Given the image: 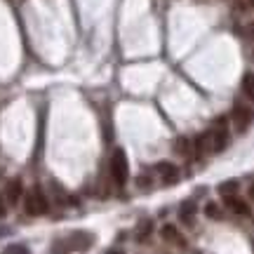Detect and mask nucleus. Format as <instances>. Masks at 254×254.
<instances>
[{"instance_id": "f257e3e1", "label": "nucleus", "mask_w": 254, "mask_h": 254, "mask_svg": "<svg viewBox=\"0 0 254 254\" xmlns=\"http://www.w3.org/2000/svg\"><path fill=\"white\" fill-rule=\"evenodd\" d=\"M24 207H26V214H31V217L47 214L50 202H47V198H45V193H42L40 186H33V189L26 193V198H24Z\"/></svg>"}, {"instance_id": "f03ea898", "label": "nucleus", "mask_w": 254, "mask_h": 254, "mask_svg": "<svg viewBox=\"0 0 254 254\" xmlns=\"http://www.w3.org/2000/svg\"><path fill=\"white\" fill-rule=\"evenodd\" d=\"M111 177L116 186H125L127 177H129V165H127V156L123 148H116L111 156Z\"/></svg>"}, {"instance_id": "7ed1b4c3", "label": "nucleus", "mask_w": 254, "mask_h": 254, "mask_svg": "<svg viewBox=\"0 0 254 254\" xmlns=\"http://www.w3.org/2000/svg\"><path fill=\"white\" fill-rule=\"evenodd\" d=\"M226 123H228V120L222 116L214 123V127H212V132H210V144H212V151H214V153L226 151L228 141H231V137H228V125H226Z\"/></svg>"}, {"instance_id": "20e7f679", "label": "nucleus", "mask_w": 254, "mask_h": 254, "mask_svg": "<svg viewBox=\"0 0 254 254\" xmlns=\"http://www.w3.org/2000/svg\"><path fill=\"white\" fill-rule=\"evenodd\" d=\"M231 120H233V125H235V129L243 134V132H247V129H250V125H252L254 111L250 108V106H245V104H235V106H233Z\"/></svg>"}, {"instance_id": "39448f33", "label": "nucleus", "mask_w": 254, "mask_h": 254, "mask_svg": "<svg viewBox=\"0 0 254 254\" xmlns=\"http://www.w3.org/2000/svg\"><path fill=\"white\" fill-rule=\"evenodd\" d=\"M66 243L71 252H87L95 245V235L87 231H73L71 235H66Z\"/></svg>"}, {"instance_id": "423d86ee", "label": "nucleus", "mask_w": 254, "mask_h": 254, "mask_svg": "<svg viewBox=\"0 0 254 254\" xmlns=\"http://www.w3.org/2000/svg\"><path fill=\"white\" fill-rule=\"evenodd\" d=\"M223 205H226L233 214H238V217H245V219H250V217H252V210H250L247 200H243L238 193H233V195H223Z\"/></svg>"}, {"instance_id": "0eeeda50", "label": "nucleus", "mask_w": 254, "mask_h": 254, "mask_svg": "<svg viewBox=\"0 0 254 254\" xmlns=\"http://www.w3.org/2000/svg\"><path fill=\"white\" fill-rule=\"evenodd\" d=\"M24 198V184L21 179H10L7 181V186H5V200L10 207H17Z\"/></svg>"}, {"instance_id": "6e6552de", "label": "nucleus", "mask_w": 254, "mask_h": 254, "mask_svg": "<svg viewBox=\"0 0 254 254\" xmlns=\"http://www.w3.org/2000/svg\"><path fill=\"white\" fill-rule=\"evenodd\" d=\"M156 169H158V174L162 177V181H165V184H177V179H179V167H177L174 162L162 160V162H158V165H156Z\"/></svg>"}, {"instance_id": "1a4fd4ad", "label": "nucleus", "mask_w": 254, "mask_h": 254, "mask_svg": "<svg viewBox=\"0 0 254 254\" xmlns=\"http://www.w3.org/2000/svg\"><path fill=\"white\" fill-rule=\"evenodd\" d=\"M195 212H198V205H195V200H186V202H181V207H179V219L184 223H193V219H195Z\"/></svg>"}, {"instance_id": "9d476101", "label": "nucleus", "mask_w": 254, "mask_h": 254, "mask_svg": "<svg viewBox=\"0 0 254 254\" xmlns=\"http://www.w3.org/2000/svg\"><path fill=\"white\" fill-rule=\"evenodd\" d=\"M160 235H162V240H167V243L184 245V238L179 235V231H177V226H172V223H165V226L160 228Z\"/></svg>"}, {"instance_id": "9b49d317", "label": "nucleus", "mask_w": 254, "mask_h": 254, "mask_svg": "<svg viewBox=\"0 0 254 254\" xmlns=\"http://www.w3.org/2000/svg\"><path fill=\"white\" fill-rule=\"evenodd\" d=\"M238 189H240V181H235V179H228L217 186L219 195H233V193H238Z\"/></svg>"}, {"instance_id": "f8f14e48", "label": "nucleus", "mask_w": 254, "mask_h": 254, "mask_svg": "<svg viewBox=\"0 0 254 254\" xmlns=\"http://www.w3.org/2000/svg\"><path fill=\"white\" fill-rule=\"evenodd\" d=\"M205 217L212 219V222H219V219H223V212L217 202H207V205H205Z\"/></svg>"}, {"instance_id": "ddd939ff", "label": "nucleus", "mask_w": 254, "mask_h": 254, "mask_svg": "<svg viewBox=\"0 0 254 254\" xmlns=\"http://www.w3.org/2000/svg\"><path fill=\"white\" fill-rule=\"evenodd\" d=\"M243 92L250 96V99H254V73L243 75Z\"/></svg>"}, {"instance_id": "4468645a", "label": "nucleus", "mask_w": 254, "mask_h": 254, "mask_svg": "<svg viewBox=\"0 0 254 254\" xmlns=\"http://www.w3.org/2000/svg\"><path fill=\"white\" fill-rule=\"evenodd\" d=\"M2 254H31V250H29L26 245H21V243H12L2 250Z\"/></svg>"}, {"instance_id": "2eb2a0df", "label": "nucleus", "mask_w": 254, "mask_h": 254, "mask_svg": "<svg viewBox=\"0 0 254 254\" xmlns=\"http://www.w3.org/2000/svg\"><path fill=\"white\" fill-rule=\"evenodd\" d=\"M174 151L179 153V156H190V144H189V139L186 137H181L174 141Z\"/></svg>"}, {"instance_id": "dca6fc26", "label": "nucleus", "mask_w": 254, "mask_h": 254, "mask_svg": "<svg viewBox=\"0 0 254 254\" xmlns=\"http://www.w3.org/2000/svg\"><path fill=\"white\" fill-rule=\"evenodd\" d=\"M148 233H151V222H141L139 223V228H137V235H139V240H144Z\"/></svg>"}, {"instance_id": "f3484780", "label": "nucleus", "mask_w": 254, "mask_h": 254, "mask_svg": "<svg viewBox=\"0 0 254 254\" xmlns=\"http://www.w3.org/2000/svg\"><path fill=\"white\" fill-rule=\"evenodd\" d=\"M5 214H7V205H5V198L0 195V219H2Z\"/></svg>"}, {"instance_id": "a211bd4d", "label": "nucleus", "mask_w": 254, "mask_h": 254, "mask_svg": "<svg viewBox=\"0 0 254 254\" xmlns=\"http://www.w3.org/2000/svg\"><path fill=\"white\" fill-rule=\"evenodd\" d=\"M106 254H125V250H120V247H113V250H108Z\"/></svg>"}, {"instance_id": "6ab92c4d", "label": "nucleus", "mask_w": 254, "mask_h": 254, "mask_svg": "<svg viewBox=\"0 0 254 254\" xmlns=\"http://www.w3.org/2000/svg\"><path fill=\"white\" fill-rule=\"evenodd\" d=\"M247 193H250V200L254 202V184H252V186H250V190H247Z\"/></svg>"}, {"instance_id": "aec40b11", "label": "nucleus", "mask_w": 254, "mask_h": 254, "mask_svg": "<svg viewBox=\"0 0 254 254\" xmlns=\"http://www.w3.org/2000/svg\"><path fill=\"white\" fill-rule=\"evenodd\" d=\"M250 35H254V24H252V26H250Z\"/></svg>"}, {"instance_id": "412c9836", "label": "nucleus", "mask_w": 254, "mask_h": 254, "mask_svg": "<svg viewBox=\"0 0 254 254\" xmlns=\"http://www.w3.org/2000/svg\"><path fill=\"white\" fill-rule=\"evenodd\" d=\"M250 5H252V7H254V0H250Z\"/></svg>"}]
</instances>
